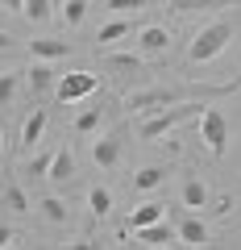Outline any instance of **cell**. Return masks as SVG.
Segmentation results:
<instances>
[{
  "label": "cell",
  "mask_w": 241,
  "mask_h": 250,
  "mask_svg": "<svg viewBox=\"0 0 241 250\" xmlns=\"http://www.w3.org/2000/svg\"><path fill=\"white\" fill-rule=\"evenodd\" d=\"M241 88V75L233 83H196V88H146V92H133L125 100L129 113H158L162 104H179V100H212V96H229V92Z\"/></svg>",
  "instance_id": "cell-1"
},
{
  "label": "cell",
  "mask_w": 241,
  "mask_h": 250,
  "mask_svg": "<svg viewBox=\"0 0 241 250\" xmlns=\"http://www.w3.org/2000/svg\"><path fill=\"white\" fill-rule=\"evenodd\" d=\"M233 21H208L204 29H200L196 38H191V46H187V59L191 62H212L216 54H224L229 50V42H233Z\"/></svg>",
  "instance_id": "cell-2"
},
{
  "label": "cell",
  "mask_w": 241,
  "mask_h": 250,
  "mask_svg": "<svg viewBox=\"0 0 241 250\" xmlns=\"http://www.w3.org/2000/svg\"><path fill=\"white\" fill-rule=\"evenodd\" d=\"M196 113H204V104H196V100H179V104H167V108H158L154 117H146V121L137 125V134H142V142H158L162 134H170L179 121H187V117H196Z\"/></svg>",
  "instance_id": "cell-3"
},
{
  "label": "cell",
  "mask_w": 241,
  "mask_h": 250,
  "mask_svg": "<svg viewBox=\"0 0 241 250\" xmlns=\"http://www.w3.org/2000/svg\"><path fill=\"white\" fill-rule=\"evenodd\" d=\"M200 142L208 146L212 159H224V154H229V117H224L221 108L204 104V113H200Z\"/></svg>",
  "instance_id": "cell-4"
},
{
  "label": "cell",
  "mask_w": 241,
  "mask_h": 250,
  "mask_svg": "<svg viewBox=\"0 0 241 250\" xmlns=\"http://www.w3.org/2000/svg\"><path fill=\"white\" fill-rule=\"evenodd\" d=\"M96 88H100V75H92V71H67L63 80H58V88H54V96L63 100V104H79V100H88Z\"/></svg>",
  "instance_id": "cell-5"
},
{
  "label": "cell",
  "mask_w": 241,
  "mask_h": 250,
  "mask_svg": "<svg viewBox=\"0 0 241 250\" xmlns=\"http://www.w3.org/2000/svg\"><path fill=\"white\" fill-rule=\"evenodd\" d=\"M133 238L142 242V246H183V242H179V225H167V217L154 221V225L133 229Z\"/></svg>",
  "instance_id": "cell-6"
},
{
  "label": "cell",
  "mask_w": 241,
  "mask_h": 250,
  "mask_svg": "<svg viewBox=\"0 0 241 250\" xmlns=\"http://www.w3.org/2000/svg\"><path fill=\"white\" fill-rule=\"evenodd\" d=\"M92 163H96V167H116V163H121V134H100L96 142H92Z\"/></svg>",
  "instance_id": "cell-7"
},
{
  "label": "cell",
  "mask_w": 241,
  "mask_h": 250,
  "mask_svg": "<svg viewBox=\"0 0 241 250\" xmlns=\"http://www.w3.org/2000/svg\"><path fill=\"white\" fill-rule=\"evenodd\" d=\"M167 46H170V29H162V25L137 29V50L142 54H167Z\"/></svg>",
  "instance_id": "cell-8"
},
{
  "label": "cell",
  "mask_w": 241,
  "mask_h": 250,
  "mask_svg": "<svg viewBox=\"0 0 241 250\" xmlns=\"http://www.w3.org/2000/svg\"><path fill=\"white\" fill-rule=\"evenodd\" d=\"M29 54L42 62H54V59H67L71 54V42H63V38H34L29 42Z\"/></svg>",
  "instance_id": "cell-9"
},
{
  "label": "cell",
  "mask_w": 241,
  "mask_h": 250,
  "mask_svg": "<svg viewBox=\"0 0 241 250\" xmlns=\"http://www.w3.org/2000/svg\"><path fill=\"white\" fill-rule=\"evenodd\" d=\"M208 238H212V233H208V225L200 221L196 213H191L187 221H179V242H183V246H208Z\"/></svg>",
  "instance_id": "cell-10"
},
{
  "label": "cell",
  "mask_w": 241,
  "mask_h": 250,
  "mask_svg": "<svg viewBox=\"0 0 241 250\" xmlns=\"http://www.w3.org/2000/svg\"><path fill=\"white\" fill-rule=\"evenodd\" d=\"M167 217V205L162 200H146V205H137L133 213H129V229H142V225H154Z\"/></svg>",
  "instance_id": "cell-11"
},
{
  "label": "cell",
  "mask_w": 241,
  "mask_h": 250,
  "mask_svg": "<svg viewBox=\"0 0 241 250\" xmlns=\"http://www.w3.org/2000/svg\"><path fill=\"white\" fill-rule=\"evenodd\" d=\"M162 184H167V167H162V163H146V167H137V175H133L137 192H154V188H162Z\"/></svg>",
  "instance_id": "cell-12"
},
{
  "label": "cell",
  "mask_w": 241,
  "mask_h": 250,
  "mask_svg": "<svg viewBox=\"0 0 241 250\" xmlns=\"http://www.w3.org/2000/svg\"><path fill=\"white\" fill-rule=\"evenodd\" d=\"M42 134H46V113L34 108V113L25 117V125H21V142H25V150H34V146L42 142Z\"/></svg>",
  "instance_id": "cell-13"
},
{
  "label": "cell",
  "mask_w": 241,
  "mask_h": 250,
  "mask_svg": "<svg viewBox=\"0 0 241 250\" xmlns=\"http://www.w3.org/2000/svg\"><path fill=\"white\" fill-rule=\"evenodd\" d=\"M208 200H212V192H208V184L204 179H187L183 184V205L196 213V208H208Z\"/></svg>",
  "instance_id": "cell-14"
},
{
  "label": "cell",
  "mask_w": 241,
  "mask_h": 250,
  "mask_svg": "<svg viewBox=\"0 0 241 250\" xmlns=\"http://www.w3.org/2000/svg\"><path fill=\"white\" fill-rule=\"evenodd\" d=\"M50 88H58V80H54V71H50V62L34 59V67H29V92H50Z\"/></svg>",
  "instance_id": "cell-15"
},
{
  "label": "cell",
  "mask_w": 241,
  "mask_h": 250,
  "mask_svg": "<svg viewBox=\"0 0 241 250\" xmlns=\"http://www.w3.org/2000/svg\"><path fill=\"white\" fill-rule=\"evenodd\" d=\"M71 175H75V154H71V150H54V159H50V175H46V179H54V184H67Z\"/></svg>",
  "instance_id": "cell-16"
},
{
  "label": "cell",
  "mask_w": 241,
  "mask_h": 250,
  "mask_svg": "<svg viewBox=\"0 0 241 250\" xmlns=\"http://www.w3.org/2000/svg\"><path fill=\"white\" fill-rule=\"evenodd\" d=\"M241 0H170V13H204V9H233Z\"/></svg>",
  "instance_id": "cell-17"
},
{
  "label": "cell",
  "mask_w": 241,
  "mask_h": 250,
  "mask_svg": "<svg viewBox=\"0 0 241 250\" xmlns=\"http://www.w3.org/2000/svg\"><path fill=\"white\" fill-rule=\"evenodd\" d=\"M104 67L116 71V75H142V59H137V54H108Z\"/></svg>",
  "instance_id": "cell-18"
},
{
  "label": "cell",
  "mask_w": 241,
  "mask_h": 250,
  "mask_svg": "<svg viewBox=\"0 0 241 250\" xmlns=\"http://www.w3.org/2000/svg\"><path fill=\"white\" fill-rule=\"evenodd\" d=\"M129 29H133V25H129V17H116V21H108V25L96 34V42H100V46H108V42H121V38H129Z\"/></svg>",
  "instance_id": "cell-19"
},
{
  "label": "cell",
  "mask_w": 241,
  "mask_h": 250,
  "mask_svg": "<svg viewBox=\"0 0 241 250\" xmlns=\"http://www.w3.org/2000/svg\"><path fill=\"white\" fill-rule=\"evenodd\" d=\"M100 125H104V108H83L75 117V134H96Z\"/></svg>",
  "instance_id": "cell-20"
},
{
  "label": "cell",
  "mask_w": 241,
  "mask_h": 250,
  "mask_svg": "<svg viewBox=\"0 0 241 250\" xmlns=\"http://www.w3.org/2000/svg\"><path fill=\"white\" fill-rule=\"evenodd\" d=\"M37 208H42V217H46V221H54V225L67 221V200H58V196H42V205H37Z\"/></svg>",
  "instance_id": "cell-21"
},
{
  "label": "cell",
  "mask_w": 241,
  "mask_h": 250,
  "mask_svg": "<svg viewBox=\"0 0 241 250\" xmlns=\"http://www.w3.org/2000/svg\"><path fill=\"white\" fill-rule=\"evenodd\" d=\"M88 208H92V217H104L108 208H112V192H108V188H92L88 192Z\"/></svg>",
  "instance_id": "cell-22"
},
{
  "label": "cell",
  "mask_w": 241,
  "mask_h": 250,
  "mask_svg": "<svg viewBox=\"0 0 241 250\" xmlns=\"http://www.w3.org/2000/svg\"><path fill=\"white\" fill-rule=\"evenodd\" d=\"M17 83H21L17 71H0V108H9V104H13V96H17Z\"/></svg>",
  "instance_id": "cell-23"
},
{
  "label": "cell",
  "mask_w": 241,
  "mask_h": 250,
  "mask_svg": "<svg viewBox=\"0 0 241 250\" xmlns=\"http://www.w3.org/2000/svg\"><path fill=\"white\" fill-rule=\"evenodd\" d=\"M88 9H92L88 0H63V21L67 25H79V21L88 17Z\"/></svg>",
  "instance_id": "cell-24"
},
{
  "label": "cell",
  "mask_w": 241,
  "mask_h": 250,
  "mask_svg": "<svg viewBox=\"0 0 241 250\" xmlns=\"http://www.w3.org/2000/svg\"><path fill=\"white\" fill-rule=\"evenodd\" d=\"M25 13L29 21H34V25H46V21H50V0H25Z\"/></svg>",
  "instance_id": "cell-25"
},
{
  "label": "cell",
  "mask_w": 241,
  "mask_h": 250,
  "mask_svg": "<svg viewBox=\"0 0 241 250\" xmlns=\"http://www.w3.org/2000/svg\"><path fill=\"white\" fill-rule=\"evenodd\" d=\"M4 205H9L13 213H29V196L21 192V184H9V188H4Z\"/></svg>",
  "instance_id": "cell-26"
},
{
  "label": "cell",
  "mask_w": 241,
  "mask_h": 250,
  "mask_svg": "<svg viewBox=\"0 0 241 250\" xmlns=\"http://www.w3.org/2000/svg\"><path fill=\"white\" fill-rule=\"evenodd\" d=\"M104 9L108 13H137V9H146V0H104Z\"/></svg>",
  "instance_id": "cell-27"
},
{
  "label": "cell",
  "mask_w": 241,
  "mask_h": 250,
  "mask_svg": "<svg viewBox=\"0 0 241 250\" xmlns=\"http://www.w3.org/2000/svg\"><path fill=\"white\" fill-rule=\"evenodd\" d=\"M50 159L54 154H37L34 163H25V175H50Z\"/></svg>",
  "instance_id": "cell-28"
},
{
  "label": "cell",
  "mask_w": 241,
  "mask_h": 250,
  "mask_svg": "<svg viewBox=\"0 0 241 250\" xmlns=\"http://www.w3.org/2000/svg\"><path fill=\"white\" fill-rule=\"evenodd\" d=\"M0 9H9V13H21V9H25V0H0Z\"/></svg>",
  "instance_id": "cell-29"
},
{
  "label": "cell",
  "mask_w": 241,
  "mask_h": 250,
  "mask_svg": "<svg viewBox=\"0 0 241 250\" xmlns=\"http://www.w3.org/2000/svg\"><path fill=\"white\" fill-rule=\"evenodd\" d=\"M9 242H13V229H9V225H0V250L9 246Z\"/></svg>",
  "instance_id": "cell-30"
},
{
  "label": "cell",
  "mask_w": 241,
  "mask_h": 250,
  "mask_svg": "<svg viewBox=\"0 0 241 250\" xmlns=\"http://www.w3.org/2000/svg\"><path fill=\"white\" fill-rule=\"evenodd\" d=\"M13 46V34H4V29H0V50H9Z\"/></svg>",
  "instance_id": "cell-31"
},
{
  "label": "cell",
  "mask_w": 241,
  "mask_h": 250,
  "mask_svg": "<svg viewBox=\"0 0 241 250\" xmlns=\"http://www.w3.org/2000/svg\"><path fill=\"white\" fill-rule=\"evenodd\" d=\"M0 142H4V134H0Z\"/></svg>",
  "instance_id": "cell-32"
}]
</instances>
